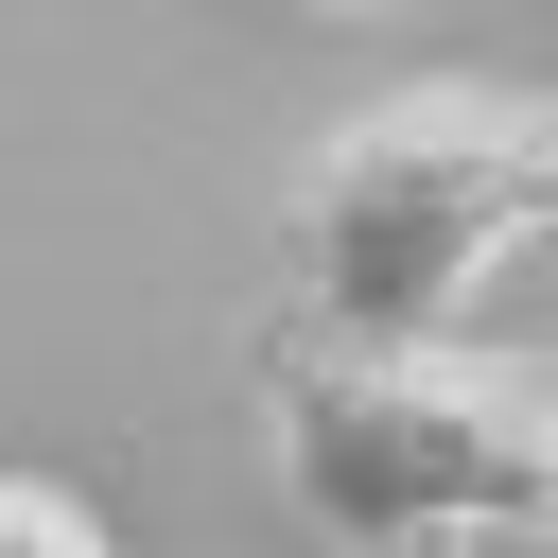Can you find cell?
<instances>
[{
	"instance_id": "obj_1",
	"label": "cell",
	"mask_w": 558,
	"mask_h": 558,
	"mask_svg": "<svg viewBox=\"0 0 558 558\" xmlns=\"http://www.w3.org/2000/svg\"><path fill=\"white\" fill-rule=\"evenodd\" d=\"M558 227V105L541 87H384L314 140L279 262H296V331L314 349H436L453 296Z\"/></svg>"
},
{
	"instance_id": "obj_2",
	"label": "cell",
	"mask_w": 558,
	"mask_h": 558,
	"mask_svg": "<svg viewBox=\"0 0 558 558\" xmlns=\"http://www.w3.org/2000/svg\"><path fill=\"white\" fill-rule=\"evenodd\" d=\"M279 488L331 558H418V541H541L558 523V384L488 349H262Z\"/></svg>"
},
{
	"instance_id": "obj_3",
	"label": "cell",
	"mask_w": 558,
	"mask_h": 558,
	"mask_svg": "<svg viewBox=\"0 0 558 558\" xmlns=\"http://www.w3.org/2000/svg\"><path fill=\"white\" fill-rule=\"evenodd\" d=\"M0 558H122L70 488H35V471H0Z\"/></svg>"
},
{
	"instance_id": "obj_4",
	"label": "cell",
	"mask_w": 558,
	"mask_h": 558,
	"mask_svg": "<svg viewBox=\"0 0 558 558\" xmlns=\"http://www.w3.org/2000/svg\"><path fill=\"white\" fill-rule=\"evenodd\" d=\"M296 17H366V0H296Z\"/></svg>"
},
{
	"instance_id": "obj_5",
	"label": "cell",
	"mask_w": 558,
	"mask_h": 558,
	"mask_svg": "<svg viewBox=\"0 0 558 558\" xmlns=\"http://www.w3.org/2000/svg\"><path fill=\"white\" fill-rule=\"evenodd\" d=\"M541 541H558V523H541Z\"/></svg>"
},
{
	"instance_id": "obj_6",
	"label": "cell",
	"mask_w": 558,
	"mask_h": 558,
	"mask_svg": "<svg viewBox=\"0 0 558 558\" xmlns=\"http://www.w3.org/2000/svg\"><path fill=\"white\" fill-rule=\"evenodd\" d=\"M418 558H436V541H418Z\"/></svg>"
}]
</instances>
